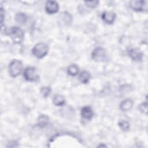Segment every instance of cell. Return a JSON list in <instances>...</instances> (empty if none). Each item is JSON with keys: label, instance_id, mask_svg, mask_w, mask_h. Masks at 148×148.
Listing matches in <instances>:
<instances>
[{"label": "cell", "instance_id": "6da1fadb", "mask_svg": "<svg viewBox=\"0 0 148 148\" xmlns=\"http://www.w3.org/2000/svg\"><path fill=\"white\" fill-rule=\"evenodd\" d=\"M49 51L48 45L43 42L38 43L32 49V54L37 58L40 59L45 57Z\"/></svg>", "mask_w": 148, "mask_h": 148}, {"label": "cell", "instance_id": "7a4b0ae2", "mask_svg": "<svg viewBox=\"0 0 148 148\" xmlns=\"http://www.w3.org/2000/svg\"><path fill=\"white\" fill-rule=\"evenodd\" d=\"M9 36L15 44L21 43L24 36V32L22 29L18 27H13L9 31Z\"/></svg>", "mask_w": 148, "mask_h": 148}, {"label": "cell", "instance_id": "3957f363", "mask_svg": "<svg viewBox=\"0 0 148 148\" xmlns=\"http://www.w3.org/2000/svg\"><path fill=\"white\" fill-rule=\"evenodd\" d=\"M23 69V64L21 61L17 60H12L9 65V72L13 77L18 76Z\"/></svg>", "mask_w": 148, "mask_h": 148}, {"label": "cell", "instance_id": "277c9868", "mask_svg": "<svg viewBox=\"0 0 148 148\" xmlns=\"http://www.w3.org/2000/svg\"><path fill=\"white\" fill-rule=\"evenodd\" d=\"M91 58L97 62H104L107 60L108 56L105 49L101 47H96L91 53Z\"/></svg>", "mask_w": 148, "mask_h": 148}, {"label": "cell", "instance_id": "5b68a950", "mask_svg": "<svg viewBox=\"0 0 148 148\" xmlns=\"http://www.w3.org/2000/svg\"><path fill=\"white\" fill-rule=\"evenodd\" d=\"M23 76L24 79L28 82H35L39 79L36 69L32 66L27 67L24 71Z\"/></svg>", "mask_w": 148, "mask_h": 148}, {"label": "cell", "instance_id": "8992f818", "mask_svg": "<svg viewBox=\"0 0 148 148\" xmlns=\"http://www.w3.org/2000/svg\"><path fill=\"white\" fill-rule=\"evenodd\" d=\"M130 6L134 10L138 12H142L147 9L146 1L133 0L130 2Z\"/></svg>", "mask_w": 148, "mask_h": 148}, {"label": "cell", "instance_id": "52a82bcc", "mask_svg": "<svg viewBox=\"0 0 148 148\" xmlns=\"http://www.w3.org/2000/svg\"><path fill=\"white\" fill-rule=\"evenodd\" d=\"M128 56L135 61H140L143 58V53L138 48H132L130 49L127 51Z\"/></svg>", "mask_w": 148, "mask_h": 148}, {"label": "cell", "instance_id": "ba28073f", "mask_svg": "<svg viewBox=\"0 0 148 148\" xmlns=\"http://www.w3.org/2000/svg\"><path fill=\"white\" fill-rule=\"evenodd\" d=\"M45 10L48 14H54L59 10L58 3L54 1H47L46 3Z\"/></svg>", "mask_w": 148, "mask_h": 148}, {"label": "cell", "instance_id": "9c48e42d", "mask_svg": "<svg viewBox=\"0 0 148 148\" xmlns=\"http://www.w3.org/2000/svg\"><path fill=\"white\" fill-rule=\"evenodd\" d=\"M116 14L110 11H105L101 14V18L103 21L108 24H113L116 20Z\"/></svg>", "mask_w": 148, "mask_h": 148}, {"label": "cell", "instance_id": "30bf717a", "mask_svg": "<svg viewBox=\"0 0 148 148\" xmlns=\"http://www.w3.org/2000/svg\"><path fill=\"white\" fill-rule=\"evenodd\" d=\"M81 115L84 119L90 120L93 117L94 113L92 108L90 106H85L81 109Z\"/></svg>", "mask_w": 148, "mask_h": 148}, {"label": "cell", "instance_id": "8fae6325", "mask_svg": "<svg viewBox=\"0 0 148 148\" xmlns=\"http://www.w3.org/2000/svg\"><path fill=\"white\" fill-rule=\"evenodd\" d=\"M133 105L134 102L131 99H125L120 104V109L123 112H127L132 109Z\"/></svg>", "mask_w": 148, "mask_h": 148}, {"label": "cell", "instance_id": "7c38bea8", "mask_svg": "<svg viewBox=\"0 0 148 148\" xmlns=\"http://www.w3.org/2000/svg\"><path fill=\"white\" fill-rule=\"evenodd\" d=\"M91 78V75L90 72L86 71H83L80 72L79 75V80L82 83H87Z\"/></svg>", "mask_w": 148, "mask_h": 148}, {"label": "cell", "instance_id": "4fadbf2b", "mask_svg": "<svg viewBox=\"0 0 148 148\" xmlns=\"http://www.w3.org/2000/svg\"><path fill=\"white\" fill-rule=\"evenodd\" d=\"M49 122V117L45 114L40 115L38 119V124L40 127H46Z\"/></svg>", "mask_w": 148, "mask_h": 148}, {"label": "cell", "instance_id": "5bb4252c", "mask_svg": "<svg viewBox=\"0 0 148 148\" xmlns=\"http://www.w3.org/2000/svg\"><path fill=\"white\" fill-rule=\"evenodd\" d=\"M53 102L56 106H62L65 104V99L62 95L57 94L54 97L53 99Z\"/></svg>", "mask_w": 148, "mask_h": 148}, {"label": "cell", "instance_id": "9a60e30c", "mask_svg": "<svg viewBox=\"0 0 148 148\" xmlns=\"http://www.w3.org/2000/svg\"><path fill=\"white\" fill-rule=\"evenodd\" d=\"M60 17L65 25H69V24H71L72 18V16L70 14V13H69L66 12H64L61 13Z\"/></svg>", "mask_w": 148, "mask_h": 148}, {"label": "cell", "instance_id": "2e32d148", "mask_svg": "<svg viewBox=\"0 0 148 148\" xmlns=\"http://www.w3.org/2000/svg\"><path fill=\"white\" fill-rule=\"evenodd\" d=\"M27 17L26 14L23 13H17L15 16L16 21L20 24H25L27 21Z\"/></svg>", "mask_w": 148, "mask_h": 148}, {"label": "cell", "instance_id": "e0dca14e", "mask_svg": "<svg viewBox=\"0 0 148 148\" xmlns=\"http://www.w3.org/2000/svg\"><path fill=\"white\" fill-rule=\"evenodd\" d=\"M79 68L78 66L76 64H72L69 65L67 69L68 73L72 76H76L79 73Z\"/></svg>", "mask_w": 148, "mask_h": 148}, {"label": "cell", "instance_id": "ac0fdd59", "mask_svg": "<svg viewBox=\"0 0 148 148\" xmlns=\"http://www.w3.org/2000/svg\"><path fill=\"white\" fill-rule=\"evenodd\" d=\"M119 126L124 131H127L130 129V124L126 121H120L119 123Z\"/></svg>", "mask_w": 148, "mask_h": 148}, {"label": "cell", "instance_id": "d6986e66", "mask_svg": "<svg viewBox=\"0 0 148 148\" xmlns=\"http://www.w3.org/2000/svg\"><path fill=\"white\" fill-rule=\"evenodd\" d=\"M51 91V90L49 87H43L40 90V92L43 97L46 98L49 95Z\"/></svg>", "mask_w": 148, "mask_h": 148}, {"label": "cell", "instance_id": "ffe728a7", "mask_svg": "<svg viewBox=\"0 0 148 148\" xmlns=\"http://www.w3.org/2000/svg\"><path fill=\"white\" fill-rule=\"evenodd\" d=\"M84 3H85V5L88 8L91 9H94L98 6L99 2L98 1H85Z\"/></svg>", "mask_w": 148, "mask_h": 148}, {"label": "cell", "instance_id": "44dd1931", "mask_svg": "<svg viewBox=\"0 0 148 148\" xmlns=\"http://www.w3.org/2000/svg\"><path fill=\"white\" fill-rule=\"evenodd\" d=\"M139 109L140 110V111L142 113L147 114V102L142 103L139 106Z\"/></svg>", "mask_w": 148, "mask_h": 148}, {"label": "cell", "instance_id": "7402d4cb", "mask_svg": "<svg viewBox=\"0 0 148 148\" xmlns=\"http://www.w3.org/2000/svg\"><path fill=\"white\" fill-rule=\"evenodd\" d=\"M5 18V11L3 10V7L1 6V25H2L3 22V19Z\"/></svg>", "mask_w": 148, "mask_h": 148}]
</instances>
